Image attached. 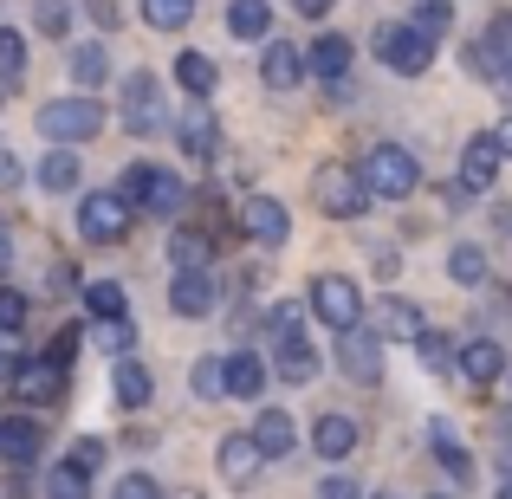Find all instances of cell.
I'll return each instance as SVG.
<instances>
[{"instance_id": "1", "label": "cell", "mask_w": 512, "mask_h": 499, "mask_svg": "<svg viewBox=\"0 0 512 499\" xmlns=\"http://www.w3.org/2000/svg\"><path fill=\"white\" fill-rule=\"evenodd\" d=\"M312 201H318V214H331V221H357L376 195H370V182H363V163H318Z\"/></svg>"}, {"instance_id": "2", "label": "cell", "mask_w": 512, "mask_h": 499, "mask_svg": "<svg viewBox=\"0 0 512 499\" xmlns=\"http://www.w3.org/2000/svg\"><path fill=\"white\" fill-rule=\"evenodd\" d=\"M363 182H370L376 201H402L422 188V163H415V150H402V143H376L370 156H363Z\"/></svg>"}, {"instance_id": "3", "label": "cell", "mask_w": 512, "mask_h": 499, "mask_svg": "<svg viewBox=\"0 0 512 499\" xmlns=\"http://www.w3.org/2000/svg\"><path fill=\"white\" fill-rule=\"evenodd\" d=\"M370 46H376V59H383L389 72H402V78H422L428 65H435V33H422L415 20H389Z\"/></svg>"}, {"instance_id": "4", "label": "cell", "mask_w": 512, "mask_h": 499, "mask_svg": "<svg viewBox=\"0 0 512 499\" xmlns=\"http://www.w3.org/2000/svg\"><path fill=\"white\" fill-rule=\"evenodd\" d=\"M104 130V104L98 98H52L39 104V137L46 143H91Z\"/></svg>"}, {"instance_id": "5", "label": "cell", "mask_w": 512, "mask_h": 499, "mask_svg": "<svg viewBox=\"0 0 512 499\" xmlns=\"http://www.w3.org/2000/svg\"><path fill=\"white\" fill-rule=\"evenodd\" d=\"M312 318L325 331H350V325H363V292H357V279L350 273H318L312 279Z\"/></svg>"}, {"instance_id": "6", "label": "cell", "mask_w": 512, "mask_h": 499, "mask_svg": "<svg viewBox=\"0 0 512 499\" xmlns=\"http://www.w3.org/2000/svg\"><path fill=\"white\" fill-rule=\"evenodd\" d=\"M78 234H85L91 247H117V240L130 234V201L117 195V188L85 195V201H78Z\"/></svg>"}, {"instance_id": "7", "label": "cell", "mask_w": 512, "mask_h": 499, "mask_svg": "<svg viewBox=\"0 0 512 499\" xmlns=\"http://www.w3.org/2000/svg\"><path fill=\"white\" fill-rule=\"evenodd\" d=\"M163 85H156V72H130V85H124V98H117V124L124 130H137V137H156L163 130Z\"/></svg>"}, {"instance_id": "8", "label": "cell", "mask_w": 512, "mask_h": 499, "mask_svg": "<svg viewBox=\"0 0 512 499\" xmlns=\"http://www.w3.org/2000/svg\"><path fill=\"white\" fill-rule=\"evenodd\" d=\"M7 389H13V402H33V409H52V402L65 396V363H52L46 350H39V357H20V370L7 376Z\"/></svg>"}, {"instance_id": "9", "label": "cell", "mask_w": 512, "mask_h": 499, "mask_svg": "<svg viewBox=\"0 0 512 499\" xmlns=\"http://www.w3.org/2000/svg\"><path fill=\"white\" fill-rule=\"evenodd\" d=\"M240 234L253 240V247H286L292 240V214L279 195H247L240 201Z\"/></svg>"}, {"instance_id": "10", "label": "cell", "mask_w": 512, "mask_h": 499, "mask_svg": "<svg viewBox=\"0 0 512 499\" xmlns=\"http://www.w3.org/2000/svg\"><path fill=\"white\" fill-rule=\"evenodd\" d=\"M169 305H175V318H208L214 305H221V286H214L208 266H175Z\"/></svg>"}, {"instance_id": "11", "label": "cell", "mask_w": 512, "mask_h": 499, "mask_svg": "<svg viewBox=\"0 0 512 499\" xmlns=\"http://www.w3.org/2000/svg\"><path fill=\"white\" fill-rule=\"evenodd\" d=\"M338 370L350 376V383H376V376H383V337H363L357 325L350 331H338Z\"/></svg>"}, {"instance_id": "12", "label": "cell", "mask_w": 512, "mask_h": 499, "mask_svg": "<svg viewBox=\"0 0 512 499\" xmlns=\"http://www.w3.org/2000/svg\"><path fill=\"white\" fill-rule=\"evenodd\" d=\"M370 331L383 337V344H415V337L428 331V318L415 312L409 299H370Z\"/></svg>"}, {"instance_id": "13", "label": "cell", "mask_w": 512, "mask_h": 499, "mask_svg": "<svg viewBox=\"0 0 512 499\" xmlns=\"http://www.w3.org/2000/svg\"><path fill=\"white\" fill-rule=\"evenodd\" d=\"M0 454H7V467H33L39 454H46V428H39L33 415H7V422H0Z\"/></svg>"}, {"instance_id": "14", "label": "cell", "mask_w": 512, "mask_h": 499, "mask_svg": "<svg viewBox=\"0 0 512 499\" xmlns=\"http://www.w3.org/2000/svg\"><path fill=\"white\" fill-rule=\"evenodd\" d=\"M500 163H506V156H500V143H493V130H487V137H474V143L461 150V188L487 195V188L500 182Z\"/></svg>"}, {"instance_id": "15", "label": "cell", "mask_w": 512, "mask_h": 499, "mask_svg": "<svg viewBox=\"0 0 512 499\" xmlns=\"http://www.w3.org/2000/svg\"><path fill=\"white\" fill-rule=\"evenodd\" d=\"M273 370H279V383H312V376H318V344L299 337V331L279 337V344H273Z\"/></svg>"}, {"instance_id": "16", "label": "cell", "mask_w": 512, "mask_h": 499, "mask_svg": "<svg viewBox=\"0 0 512 499\" xmlns=\"http://www.w3.org/2000/svg\"><path fill=\"white\" fill-rule=\"evenodd\" d=\"M175 137H182V150L195 156V163H214V156H221V124L201 111V98H195L188 117H175Z\"/></svg>"}, {"instance_id": "17", "label": "cell", "mask_w": 512, "mask_h": 499, "mask_svg": "<svg viewBox=\"0 0 512 499\" xmlns=\"http://www.w3.org/2000/svg\"><path fill=\"white\" fill-rule=\"evenodd\" d=\"M305 72L325 78V85H344V72H350V39L344 33H318L312 52H305Z\"/></svg>"}, {"instance_id": "18", "label": "cell", "mask_w": 512, "mask_h": 499, "mask_svg": "<svg viewBox=\"0 0 512 499\" xmlns=\"http://www.w3.org/2000/svg\"><path fill=\"white\" fill-rule=\"evenodd\" d=\"M467 65H474V72H487V78L506 72V65H512V13H500V20L487 26V39L467 52Z\"/></svg>"}, {"instance_id": "19", "label": "cell", "mask_w": 512, "mask_h": 499, "mask_svg": "<svg viewBox=\"0 0 512 499\" xmlns=\"http://www.w3.org/2000/svg\"><path fill=\"white\" fill-rule=\"evenodd\" d=\"M454 363H461V376H467L474 389H487L493 376L506 370V350L493 344V337H467V344H461V357H454Z\"/></svg>"}, {"instance_id": "20", "label": "cell", "mask_w": 512, "mask_h": 499, "mask_svg": "<svg viewBox=\"0 0 512 499\" xmlns=\"http://www.w3.org/2000/svg\"><path fill=\"white\" fill-rule=\"evenodd\" d=\"M260 78H266V91H292L305 78V59L286 46V39H266V52H260Z\"/></svg>"}, {"instance_id": "21", "label": "cell", "mask_w": 512, "mask_h": 499, "mask_svg": "<svg viewBox=\"0 0 512 499\" xmlns=\"http://www.w3.org/2000/svg\"><path fill=\"white\" fill-rule=\"evenodd\" d=\"M260 461H266L260 435H227V441H221V474L234 480V487H247V480L260 474Z\"/></svg>"}, {"instance_id": "22", "label": "cell", "mask_w": 512, "mask_h": 499, "mask_svg": "<svg viewBox=\"0 0 512 499\" xmlns=\"http://www.w3.org/2000/svg\"><path fill=\"white\" fill-rule=\"evenodd\" d=\"M312 448H318V461H344V454L357 448V422H350V415H318Z\"/></svg>"}, {"instance_id": "23", "label": "cell", "mask_w": 512, "mask_h": 499, "mask_svg": "<svg viewBox=\"0 0 512 499\" xmlns=\"http://www.w3.org/2000/svg\"><path fill=\"white\" fill-rule=\"evenodd\" d=\"M175 85H182L188 98L208 104V98H214V85H221V72H214L208 52H175Z\"/></svg>"}, {"instance_id": "24", "label": "cell", "mask_w": 512, "mask_h": 499, "mask_svg": "<svg viewBox=\"0 0 512 499\" xmlns=\"http://www.w3.org/2000/svg\"><path fill=\"white\" fill-rule=\"evenodd\" d=\"M227 33L266 46V39H273V7H266V0H234V7H227Z\"/></svg>"}, {"instance_id": "25", "label": "cell", "mask_w": 512, "mask_h": 499, "mask_svg": "<svg viewBox=\"0 0 512 499\" xmlns=\"http://www.w3.org/2000/svg\"><path fill=\"white\" fill-rule=\"evenodd\" d=\"M253 435H260L266 461H286V454L299 448V428H292V415H286V409H260V422H253Z\"/></svg>"}, {"instance_id": "26", "label": "cell", "mask_w": 512, "mask_h": 499, "mask_svg": "<svg viewBox=\"0 0 512 499\" xmlns=\"http://www.w3.org/2000/svg\"><path fill=\"white\" fill-rule=\"evenodd\" d=\"M260 389H266V363H260V350H234V357H227V396L253 402Z\"/></svg>"}, {"instance_id": "27", "label": "cell", "mask_w": 512, "mask_h": 499, "mask_svg": "<svg viewBox=\"0 0 512 499\" xmlns=\"http://www.w3.org/2000/svg\"><path fill=\"white\" fill-rule=\"evenodd\" d=\"M428 448H435V461L448 467V480H474V454H467L461 441L448 435V422H441V415L428 422Z\"/></svg>"}, {"instance_id": "28", "label": "cell", "mask_w": 512, "mask_h": 499, "mask_svg": "<svg viewBox=\"0 0 512 499\" xmlns=\"http://www.w3.org/2000/svg\"><path fill=\"white\" fill-rule=\"evenodd\" d=\"M150 370H143L137 357H117V370H111V396L124 402V409H143V402H150Z\"/></svg>"}, {"instance_id": "29", "label": "cell", "mask_w": 512, "mask_h": 499, "mask_svg": "<svg viewBox=\"0 0 512 499\" xmlns=\"http://www.w3.org/2000/svg\"><path fill=\"white\" fill-rule=\"evenodd\" d=\"M39 188H52V195L78 188V150H72V143H52V150H46V163H39Z\"/></svg>"}, {"instance_id": "30", "label": "cell", "mask_w": 512, "mask_h": 499, "mask_svg": "<svg viewBox=\"0 0 512 499\" xmlns=\"http://www.w3.org/2000/svg\"><path fill=\"white\" fill-rule=\"evenodd\" d=\"M182 208H188V188H182V175L156 169V182H150V214H156V221H175Z\"/></svg>"}, {"instance_id": "31", "label": "cell", "mask_w": 512, "mask_h": 499, "mask_svg": "<svg viewBox=\"0 0 512 499\" xmlns=\"http://www.w3.org/2000/svg\"><path fill=\"white\" fill-rule=\"evenodd\" d=\"M85 312L91 318H124L130 312L124 286H117V279H91V286H85Z\"/></svg>"}, {"instance_id": "32", "label": "cell", "mask_w": 512, "mask_h": 499, "mask_svg": "<svg viewBox=\"0 0 512 499\" xmlns=\"http://www.w3.org/2000/svg\"><path fill=\"white\" fill-rule=\"evenodd\" d=\"M143 20H150L156 33H182V26L195 20V0H143Z\"/></svg>"}, {"instance_id": "33", "label": "cell", "mask_w": 512, "mask_h": 499, "mask_svg": "<svg viewBox=\"0 0 512 499\" xmlns=\"http://www.w3.org/2000/svg\"><path fill=\"white\" fill-rule=\"evenodd\" d=\"M188 389H195L201 402H221L227 396V363L221 357H201L195 370H188Z\"/></svg>"}, {"instance_id": "34", "label": "cell", "mask_w": 512, "mask_h": 499, "mask_svg": "<svg viewBox=\"0 0 512 499\" xmlns=\"http://www.w3.org/2000/svg\"><path fill=\"white\" fill-rule=\"evenodd\" d=\"M104 72H111V52H104L98 39L72 52V78H78V85H85V91H91V85H104Z\"/></svg>"}, {"instance_id": "35", "label": "cell", "mask_w": 512, "mask_h": 499, "mask_svg": "<svg viewBox=\"0 0 512 499\" xmlns=\"http://www.w3.org/2000/svg\"><path fill=\"white\" fill-rule=\"evenodd\" d=\"M448 279L454 286H480V279H487V253L480 247H454L448 253Z\"/></svg>"}, {"instance_id": "36", "label": "cell", "mask_w": 512, "mask_h": 499, "mask_svg": "<svg viewBox=\"0 0 512 499\" xmlns=\"http://www.w3.org/2000/svg\"><path fill=\"white\" fill-rule=\"evenodd\" d=\"M150 182H156V163H130L117 175V195H124L130 208H150Z\"/></svg>"}, {"instance_id": "37", "label": "cell", "mask_w": 512, "mask_h": 499, "mask_svg": "<svg viewBox=\"0 0 512 499\" xmlns=\"http://www.w3.org/2000/svg\"><path fill=\"white\" fill-rule=\"evenodd\" d=\"M169 260L175 266H201L208 260V234H201V227H182V234L169 240Z\"/></svg>"}, {"instance_id": "38", "label": "cell", "mask_w": 512, "mask_h": 499, "mask_svg": "<svg viewBox=\"0 0 512 499\" xmlns=\"http://www.w3.org/2000/svg\"><path fill=\"white\" fill-rule=\"evenodd\" d=\"M98 344L111 350V357H130V344H137V331H130V312H124V318H98Z\"/></svg>"}, {"instance_id": "39", "label": "cell", "mask_w": 512, "mask_h": 499, "mask_svg": "<svg viewBox=\"0 0 512 499\" xmlns=\"http://www.w3.org/2000/svg\"><path fill=\"white\" fill-rule=\"evenodd\" d=\"M409 20L415 26H422V33H448V26H454V7H448V0H415V13H409Z\"/></svg>"}, {"instance_id": "40", "label": "cell", "mask_w": 512, "mask_h": 499, "mask_svg": "<svg viewBox=\"0 0 512 499\" xmlns=\"http://www.w3.org/2000/svg\"><path fill=\"white\" fill-rule=\"evenodd\" d=\"M20 72H26V39L13 33V26H0V78H7V85H13V78H20Z\"/></svg>"}, {"instance_id": "41", "label": "cell", "mask_w": 512, "mask_h": 499, "mask_svg": "<svg viewBox=\"0 0 512 499\" xmlns=\"http://www.w3.org/2000/svg\"><path fill=\"white\" fill-rule=\"evenodd\" d=\"M415 350H422V363H428V370H448V357H454L461 344H448L441 331H422V337H415Z\"/></svg>"}, {"instance_id": "42", "label": "cell", "mask_w": 512, "mask_h": 499, "mask_svg": "<svg viewBox=\"0 0 512 499\" xmlns=\"http://www.w3.org/2000/svg\"><path fill=\"white\" fill-rule=\"evenodd\" d=\"M78 344H85V331H78V325H59V331H52V344H46V357H52V363H65V370H72Z\"/></svg>"}, {"instance_id": "43", "label": "cell", "mask_w": 512, "mask_h": 499, "mask_svg": "<svg viewBox=\"0 0 512 499\" xmlns=\"http://www.w3.org/2000/svg\"><path fill=\"white\" fill-rule=\"evenodd\" d=\"M46 487H52V493H72V499H78V493L91 487V474H85L78 461H59V467H52V480H46Z\"/></svg>"}, {"instance_id": "44", "label": "cell", "mask_w": 512, "mask_h": 499, "mask_svg": "<svg viewBox=\"0 0 512 499\" xmlns=\"http://www.w3.org/2000/svg\"><path fill=\"white\" fill-rule=\"evenodd\" d=\"M39 33L65 39V33H72V7H65V0H39Z\"/></svg>"}, {"instance_id": "45", "label": "cell", "mask_w": 512, "mask_h": 499, "mask_svg": "<svg viewBox=\"0 0 512 499\" xmlns=\"http://www.w3.org/2000/svg\"><path fill=\"white\" fill-rule=\"evenodd\" d=\"M305 312H312V305H273V318H266V337H273V344H279V337H292Z\"/></svg>"}, {"instance_id": "46", "label": "cell", "mask_w": 512, "mask_h": 499, "mask_svg": "<svg viewBox=\"0 0 512 499\" xmlns=\"http://www.w3.org/2000/svg\"><path fill=\"white\" fill-rule=\"evenodd\" d=\"M26 325V299L13 286H0V331H20Z\"/></svg>"}, {"instance_id": "47", "label": "cell", "mask_w": 512, "mask_h": 499, "mask_svg": "<svg viewBox=\"0 0 512 499\" xmlns=\"http://www.w3.org/2000/svg\"><path fill=\"white\" fill-rule=\"evenodd\" d=\"M20 357H26V350H20V331H0V383L20 370Z\"/></svg>"}, {"instance_id": "48", "label": "cell", "mask_w": 512, "mask_h": 499, "mask_svg": "<svg viewBox=\"0 0 512 499\" xmlns=\"http://www.w3.org/2000/svg\"><path fill=\"white\" fill-rule=\"evenodd\" d=\"M72 461L85 467V474H98V461H104V441H98V435H85V441L72 448Z\"/></svg>"}, {"instance_id": "49", "label": "cell", "mask_w": 512, "mask_h": 499, "mask_svg": "<svg viewBox=\"0 0 512 499\" xmlns=\"http://www.w3.org/2000/svg\"><path fill=\"white\" fill-rule=\"evenodd\" d=\"M91 20H98L104 33H117V26H124V7H117V0H91Z\"/></svg>"}, {"instance_id": "50", "label": "cell", "mask_w": 512, "mask_h": 499, "mask_svg": "<svg viewBox=\"0 0 512 499\" xmlns=\"http://www.w3.org/2000/svg\"><path fill=\"white\" fill-rule=\"evenodd\" d=\"M20 182H26L20 156H7V150H0V188H7V195H13V188H20Z\"/></svg>"}, {"instance_id": "51", "label": "cell", "mask_w": 512, "mask_h": 499, "mask_svg": "<svg viewBox=\"0 0 512 499\" xmlns=\"http://www.w3.org/2000/svg\"><path fill=\"white\" fill-rule=\"evenodd\" d=\"M117 493H130V499H150V493H156V480H150V474H124V480H117Z\"/></svg>"}, {"instance_id": "52", "label": "cell", "mask_w": 512, "mask_h": 499, "mask_svg": "<svg viewBox=\"0 0 512 499\" xmlns=\"http://www.w3.org/2000/svg\"><path fill=\"white\" fill-rule=\"evenodd\" d=\"M292 7H299L305 20H325V13H331V0H292Z\"/></svg>"}, {"instance_id": "53", "label": "cell", "mask_w": 512, "mask_h": 499, "mask_svg": "<svg viewBox=\"0 0 512 499\" xmlns=\"http://www.w3.org/2000/svg\"><path fill=\"white\" fill-rule=\"evenodd\" d=\"M325 493H331V499H350V493H363V487H357V480H344V474H338V480H325Z\"/></svg>"}, {"instance_id": "54", "label": "cell", "mask_w": 512, "mask_h": 499, "mask_svg": "<svg viewBox=\"0 0 512 499\" xmlns=\"http://www.w3.org/2000/svg\"><path fill=\"white\" fill-rule=\"evenodd\" d=\"M493 143H500V156H506V163H512V117H506L500 130H493Z\"/></svg>"}, {"instance_id": "55", "label": "cell", "mask_w": 512, "mask_h": 499, "mask_svg": "<svg viewBox=\"0 0 512 499\" xmlns=\"http://www.w3.org/2000/svg\"><path fill=\"white\" fill-rule=\"evenodd\" d=\"M13 266V240H7V227H0V273Z\"/></svg>"}]
</instances>
